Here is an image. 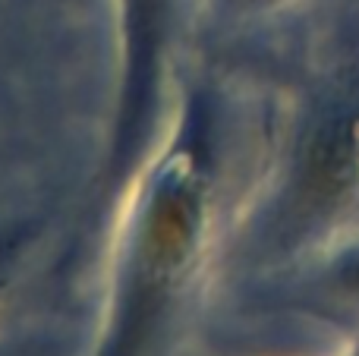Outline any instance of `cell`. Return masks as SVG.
I'll list each match as a JSON object with an SVG mask.
<instances>
[{
  "label": "cell",
  "instance_id": "1",
  "mask_svg": "<svg viewBox=\"0 0 359 356\" xmlns=\"http://www.w3.org/2000/svg\"><path fill=\"white\" fill-rule=\"evenodd\" d=\"M359 189V114L334 117L316 132L303 158L299 193L303 205L316 212L347 202Z\"/></svg>",
  "mask_w": 359,
  "mask_h": 356
},
{
  "label": "cell",
  "instance_id": "2",
  "mask_svg": "<svg viewBox=\"0 0 359 356\" xmlns=\"http://www.w3.org/2000/svg\"><path fill=\"white\" fill-rule=\"evenodd\" d=\"M331 281L341 294L359 300V240H353L344 252H337L334 265H331Z\"/></svg>",
  "mask_w": 359,
  "mask_h": 356
}]
</instances>
